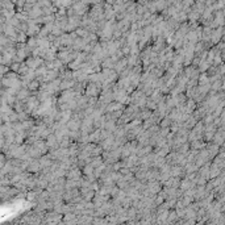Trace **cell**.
Segmentation results:
<instances>
[{
  "mask_svg": "<svg viewBox=\"0 0 225 225\" xmlns=\"http://www.w3.org/2000/svg\"><path fill=\"white\" fill-rule=\"evenodd\" d=\"M101 91V83H94V82H88V84L86 86L84 94L88 97H97Z\"/></svg>",
  "mask_w": 225,
  "mask_h": 225,
  "instance_id": "obj_1",
  "label": "cell"
},
{
  "mask_svg": "<svg viewBox=\"0 0 225 225\" xmlns=\"http://www.w3.org/2000/svg\"><path fill=\"white\" fill-rule=\"evenodd\" d=\"M124 108V104H121V103L119 101H111L108 103L106 106V108H104V113H109V112H115V111H119V109H123Z\"/></svg>",
  "mask_w": 225,
  "mask_h": 225,
  "instance_id": "obj_2",
  "label": "cell"
},
{
  "mask_svg": "<svg viewBox=\"0 0 225 225\" xmlns=\"http://www.w3.org/2000/svg\"><path fill=\"white\" fill-rule=\"evenodd\" d=\"M113 70L117 72V74H120V72L123 71L124 68H126L128 67V62H126V57H123V58H120L119 61H117L116 63H115V66H113Z\"/></svg>",
  "mask_w": 225,
  "mask_h": 225,
  "instance_id": "obj_3",
  "label": "cell"
},
{
  "mask_svg": "<svg viewBox=\"0 0 225 225\" xmlns=\"http://www.w3.org/2000/svg\"><path fill=\"white\" fill-rule=\"evenodd\" d=\"M178 216H177V212L174 211H168V215H167V219H166V222H177L178 221Z\"/></svg>",
  "mask_w": 225,
  "mask_h": 225,
  "instance_id": "obj_4",
  "label": "cell"
},
{
  "mask_svg": "<svg viewBox=\"0 0 225 225\" xmlns=\"http://www.w3.org/2000/svg\"><path fill=\"white\" fill-rule=\"evenodd\" d=\"M94 173V167L91 166V163H86L82 168V174L83 175H90Z\"/></svg>",
  "mask_w": 225,
  "mask_h": 225,
  "instance_id": "obj_5",
  "label": "cell"
},
{
  "mask_svg": "<svg viewBox=\"0 0 225 225\" xmlns=\"http://www.w3.org/2000/svg\"><path fill=\"white\" fill-rule=\"evenodd\" d=\"M29 70H30V68L28 67V65H26V63H20V67H19V74H21V75H25V74H28L29 72Z\"/></svg>",
  "mask_w": 225,
  "mask_h": 225,
  "instance_id": "obj_6",
  "label": "cell"
},
{
  "mask_svg": "<svg viewBox=\"0 0 225 225\" xmlns=\"http://www.w3.org/2000/svg\"><path fill=\"white\" fill-rule=\"evenodd\" d=\"M26 86H28V88H29V90L34 91V90H37L38 87H40V82H38V80H34V79H33V80H30V82H29Z\"/></svg>",
  "mask_w": 225,
  "mask_h": 225,
  "instance_id": "obj_7",
  "label": "cell"
},
{
  "mask_svg": "<svg viewBox=\"0 0 225 225\" xmlns=\"http://www.w3.org/2000/svg\"><path fill=\"white\" fill-rule=\"evenodd\" d=\"M28 91L26 90H21L20 94H19V99H23V97H28Z\"/></svg>",
  "mask_w": 225,
  "mask_h": 225,
  "instance_id": "obj_8",
  "label": "cell"
},
{
  "mask_svg": "<svg viewBox=\"0 0 225 225\" xmlns=\"http://www.w3.org/2000/svg\"><path fill=\"white\" fill-rule=\"evenodd\" d=\"M36 197H37V194H36L34 191L29 192V195H28V199H29V200H33V199H36Z\"/></svg>",
  "mask_w": 225,
  "mask_h": 225,
  "instance_id": "obj_9",
  "label": "cell"
},
{
  "mask_svg": "<svg viewBox=\"0 0 225 225\" xmlns=\"http://www.w3.org/2000/svg\"><path fill=\"white\" fill-rule=\"evenodd\" d=\"M19 67H20V63H19V62L12 65V70H13V71H19Z\"/></svg>",
  "mask_w": 225,
  "mask_h": 225,
  "instance_id": "obj_10",
  "label": "cell"
},
{
  "mask_svg": "<svg viewBox=\"0 0 225 225\" xmlns=\"http://www.w3.org/2000/svg\"><path fill=\"white\" fill-rule=\"evenodd\" d=\"M106 3L109 4V6H115V4H116V0H106Z\"/></svg>",
  "mask_w": 225,
  "mask_h": 225,
  "instance_id": "obj_11",
  "label": "cell"
},
{
  "mask_svg": "<svg viewBox=\"0 0 225 225\" xmlns=\"http://www.w3.org/2000/svg\"><path fill=\"white\" fill-rule=\"evenodd\" d=\"M3 165H4V157L0 155V167H3Z\"/></svg>",
  "mask_w": 225,
  "mask_h": 225,
  "instance_id": "obj_12",
  "label": "cell"
},
{
  "mask_svg": "<svg viewBox=\"0 0 225 225\" xmlns=\"http://www.w3.org/2000/svg\"><path fill=\"white\" fill-rule=\"evenodd\" d=\"M153 1H161V0H153Z\"/></svg>",
  "mask_w": 225,
  "mask_h": 225,
  "instance_id": "obj_13",
  "label": "cell"
}]
</instances>
